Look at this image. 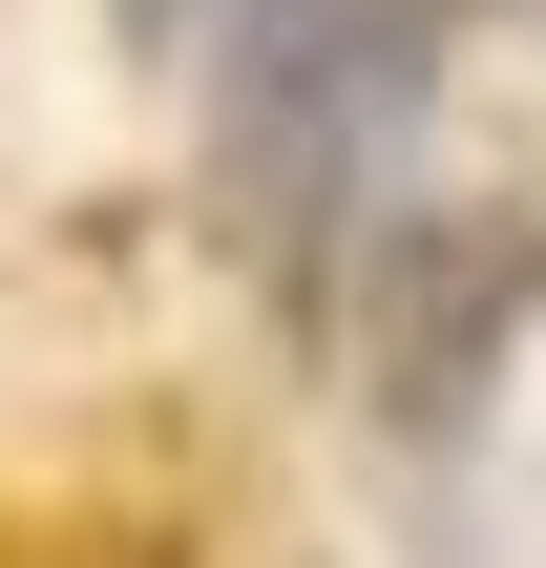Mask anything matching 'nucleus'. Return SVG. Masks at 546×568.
Listing matches in <instances>:
<instances>
[{
    "mask_svg": "<svg viewBox=\"0 0 546 568\" xmlns=\"http://www.w3.org/2000/svg\"><path fill=\"white\" fill-rule=\"evenodd\" d=\"M421 105H442V0H253L210 21V211L274 274H337L400 211Z\"/></svg>",
    "mask_w": 546,
    "mask_h": 568,
    "instance_id": "obj_1",
    "label": "nucleus"
},
{
    "mask_svg": "<svg viewBox=\"0 0 546 568\" xmlns=\"http://www.w3.org/2000/svg\"><path fill=\"white\" fill-rule=\"evenodd\" d=\"M526 316H546V190H505V211H379L358 232V400L400 443L484 422V379L526 358Z\"/></svg>",
    "mask_w": 546,
    "mask_h": 568,
    "instance_id": "obj_2",
    "label": "nucleus"
},
{
    "mask_svg": "<svg viewBox=\"0 0 546 568\" xmlns=\"http://www.w3.org/2000/svg\"><path fill=\"white\" fill-rule=\"evenodd\" d=\"M210 21H253V0H126V42H168V63H210Z\"/></svg>",
    "mask_w": 546,
    "mask_h": 568,
    "instance_id": "obj_3",
    "label": "nucleus"
}]
</instances>
